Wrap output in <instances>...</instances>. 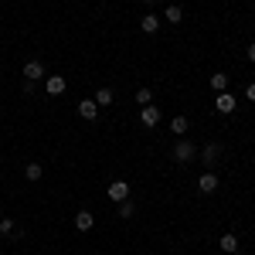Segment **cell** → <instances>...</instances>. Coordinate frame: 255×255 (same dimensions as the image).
I'll return each instance as SVG.
<instances>
[{"mask_svg":"<svg viewBox=\"0 0 255 255\" xmlns=\"http://www.w3.org/2000/svg\"><path fill=\"white\" fill-rule=\"evenodd\" d=\"M235 106H238V99L232 96V92H218V102H215V109L221 113V116H228V113H235Z\"/></svg>","mask_w":255,"mask_h":255,"instance_id":"3","label":"cell"},{"mask_svg":"<svg viewBox=\"0 0 255 255\" xmlns=\"http://www.w3.org/2000/svg\"><path fill=\"white\" fill-rule=\"evenodd\" d=\"M96 106H113V89H99L96 92Z\"/></svg>","mask_w":255,"mask_h":255,"instance_id":"16","label":"cell"},{"mask_svg":"<svg viewBox=\"0 0 255 255\" xmlns=\"http://www.w3.org/2000/svg\"><path fill=\"white\" fill-rule=\"evenodd\" d=\"M163 17H167V24H180V20H184V10H180V7H167V14H163Z\"/></svg>","mask_w":255,"mask_h":255,"instance_id":"14","label":"cell"},{"mask_svg":"<svg viewBox=\"0 0 255 255\" xmlns=\"http://www.w3.org/2000/svg\"><path fill=\"white\" fill-rule=\"evenodd\" d=\"M139 27H143L146 34H153V31H160V17L157 14H146V17H139Z\"/></svg>","mask_w":255,"mask_h":255,"instance_id":"12","label":"cell"},{"mask_svg":"<svg viewBox=\"0 0 255 255\" xmlns=\"http://www.w3.org/2000/svg\"><path fill=\"white\" fill-rule=\"evenodd\" d=\"M79 116L85 119V123H92V119L99 116V106H96V99H82V102H79Z\"/></svg>","mask_w":255,"mask_h":255,"instance_id":"7","label":"cell"},{"mask_svg":"<svg viewBox=\"0 0 255 255\" xmlns=\"http://www.w3.org/2000/svg\"><path fill=\"white\" fill-rule=\"evenodd\" d=\"M133 215H136V204H133L129 197H126V201H119V218H133Z\"/></svg>","mask_w":255,"mask_h":255,"instance_id":"15","label":"cell"},{"mask_svg":"<svg viewBox=\"0 0 255 255\" xmlns=\"http://www.w3.org/2000/svg\"><path fill=\"white\" fill-rule=\"evenodd\" d=\"M150 99H153V92H150V89H139V92H136V102H139V106H150Z\"/></svg>","mask_w":255,"mask_h":255,"instance_id":"20","label":"cell"},{"mask_svg":"<svg viewBox=\"0 0 255 255\" xmlns=\"http://www.w3.org/2000/svg\"><path fill=\"white\" fill-rule=\"evenodd\" d=\"M194 157H197V150L187 143V139H180V143L174 146V160H177V163H191Z\"/></svg>","mask_w":255,"mask_h":255,"instance_id":"1","label":"cell"},{"mask_svg":"<svg viewBox=\"0 0 255 255\" xmlns=\"http://www.w3.org/2000/svg\"><path fill=\"white\" fill-rule=\"evenodd\" d=\"M191 129V123H187V116H174V123H170V133H177V136H184Z\"/></svg>","mask_w":255,"mask_h":255,"instance_id":"13","label":"cell"},{"mask_svg":"<svg viewBox=\"0 0 255 255\" xmlns=\"http://www.w3.org/2000/svg\"><path fill=\"white\" fill-rule=\"evenodd\" d=\"M41 174H44L41 163H27V167H24V177H27V180H41Z\"/></svg>","mask_w":255,"mask_h":255,"instance_id":"17","label":"cell"},{"mask_svg":"<svg viewBox=\"0 0 255 255\" xmlns=\"http://www.w3.org/2000/svg\"><path fill=\"white\" fill-rule=\"evenodd\" d=\"M245 99H249V102H255V82L249 85V89H245Z\"/></svg>","mask_w":255,"mask_h":255,"instance_id":"22","label":"cell"},{"mask_svg":"<svg viewBox=\"0 0 255 255\" xmlns=\"http://www.w3.org/2000/svg\"><path fill=\"white\" fill-rule=\"evenodd\" d=\"M197 191H201V194H215V191H218V174H215V170H204V174H201Z\"/></svg>","mask_w":255,"mask_h":255,"instance_id":"4","label":"cell"},{"mask_svg":"<svg viewBox=\"0 0 255 255\" xmlns=\"http://www.w3.org/2000/svg\"><path fill=\"white\" fill-rule=\"evenodd\" d=\"M143 3H153V0H143Z\"/></svg>","mask_w":255,"mask_h":255,"instance_id":"23","label":"cell"},{"mask_svg":"<svg viewBox=\"0 0 255 255\" xmlns=\"http://www.w3.org/2000/svg\"><path fill=\"white\" fill-rule=\"evenodd\" d=\"M24 75H27V82L44 79V65H41V61H27V65H24Z\"/></svg>","mask_w":255,"mask_h":255,"instance_id":"9","label":"cell"},{"mask_svg":"<svg viewBox=\"0 0 255 255\" xmlns=\"http://www.w3.org/2000/svg\"><path fill=\"white\" fill-rule=\"evenodd\" d=\"M245 58H249V61L255 65V44H249V48H245Z\"/></svg>","mask_w":255,"mask_h":255,"instance_id":"21","label":"cell"},{"mask_svg":"<svg viewBox=\"0 0 255 255\" xmlns=\"http://www.w3.org/2000/svg\"><path fill=\"white\" fill-rule=\"evenodd\" d=\"M218 157H221V146H218V143H208V146L201 150V163H204L208 170H215V167H218Z\"/></svg>","mask_w":255,"mask_h":255,"instance_id":"2","label":"cell"},{"mask_svg":"<svg viewBox=\"0 0 255 255\" xmlns=\"http://www.w3.org/2000/svg\"><path fill=\"white\" fill-rule=\"evenodd\" d=\"M225 85H228V75H221V72L211 75V89H215V92H225Z\"/></svg>","mask_w":255,"mask_h":255,"instance_id":"18","label":"cell"},{"mask_svg":"<svg viewBox=\"0 0 255 255\" xmlns=\"http://www.w3.org/2000/svg\"><path fill=\"white\" fill-rule=\"evenodd\" d=\"M44 89H48V96H61L68 89V82H65V75H48L44 79Z\"/></svg>","mask_w":255,"mask_h":255,"instance_id":"5","label":"cell"},{"mask_svg":"<svg viewBox=\"0 0 255 255\" xmlns=\"http://www.w3.org/2000/svg\"><path fill=\"white\" fill-rule=\"evenodd\" d=\"M92 225H96V215H92V211H79V215H75V228H79V232H92Z\"/></svg>","mask_w":255,"mask_h":255,"instance_id":"8","label":"cell"},{"mask_svg":"<svg viewBox=\"0 0 255 255\" xmlns=\"http://www.w3.org/2000/svg\"><path fill=\"white\" fill-rule=\"evenodd\" d=\"M0 235H14V221L10 218H0Z\"/></svg>","mask_w":255,"mask_h":255,"instance_id":"19","label":"cell"},{"mask_svg":"<svg viewBox=\"0 0 255 255\" xmlns=\"http://www.w3.org/2000/svg\"><path fill=\"white\" fill-rule=\"evenodd\" d=\"M126 197H129V184H126V180H113V184H109V201H126Z\"/></svg>","mask_w":255,"mask_h":255,"instance_id":"6","label":"cell"},{"mask_svg":"<svg viewBox=\"0 0 255 255\" xmlns=\"http://www.w3.org/2000/svg\"><path fill=\"white\" fill-rule=\"evenodd\" d=\"M139 119H143V126H157L160 123V109L157 106H143V116Z\"/></svg>","mask_w":255,"mask_h":255,"instance_id":"10","label":"cell"},{"mask_svg":"<svg viewBox=\"0 0 255 255\" xmlns=\"http://www.w3.org/2000/svg\"><path fill=\"white\" fill-rule=\"evenodd\" d=\"M218 249H221V252H228V255L238 252V238L235 235H221V238H218Z\"/></svg>","mask_w":255,"mask_h":255,"instance_id":"11","label":"cell"}]
</instances>
